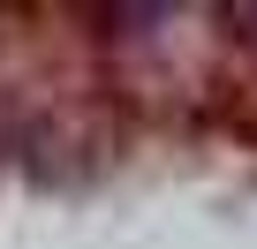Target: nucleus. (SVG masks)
I'll use <instances>...</instances> for the list:
<instances>
[{"instance_id": "f257e3e1", "label": "nucleus", "mask_w": 257, "mask_h": 249, "mask_svg": "<svg viewBox=\"0 0 257 249\" xmlns=\"http://www.w3.org/2000/svg\"><path fill=\"white\" fill-rule=\"evenodd\" d=\"M234 16H242V23H257V8H234Z\"/></svg>"}]
</instances>
